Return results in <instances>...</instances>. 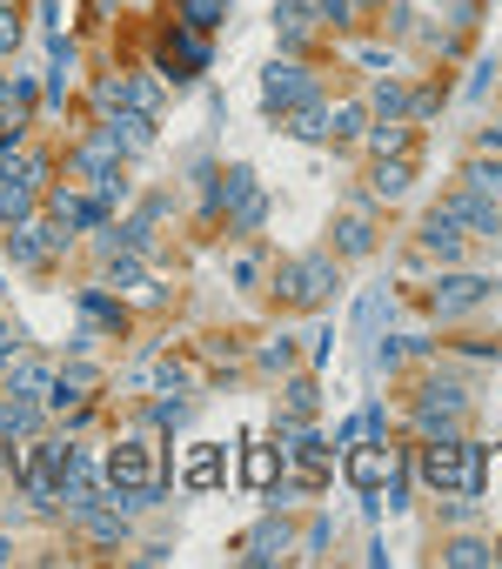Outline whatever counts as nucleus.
Here are the masks:
<instances>
[{"label":"nucleus","mask_w":502,"mask_h":569,"mask_svg":"<svg viewBox=\"0 0 502 569\" xmlns=\"http://www.w3.org/2000/svg\"><path fill=\"white\" fill-rule=\"evenodd\" d=\"M442 114V88H409V121H435Z\"/></svg>","instance_id":"nucleus-33"},{"label":"nucleus","mask_w":502,"mask_h":569,"mask_svg":"<svg viewBox=\"0 0 502 569\" xmlns=\"http://www.w3.org/2000/svg\"><path fill=\"white\" fill-rule=\"evenodd\" d=\"M114 8H121V0H94V14H114Z\"/></svg>","instance_id":"nucleus-39"},{"label":"nucleus","mask_w":502,"mask_h":569,"mask_svg":"<svg viewBox=\"0 0 502 569\" xmlns=\"http://www.w3.org/2000/svg\"><path fill=\"white\" fill-rule=\"evenodd\" d=\"M462 188L482 194V201H502V161L495 154H469L462 161Z\"/></svg>","instance_id":"nucleus-22"},{"label":"nucleus","mask_w":502,"mask_h":569,"mask_svg":"<svg viewBox=\"0 0 502 569\" xmlns=\"http://www.w3.org/2000/svg\"><path fill=\"white\" fill-rule=\"evenodd\" d=\"M309 94H322V81L309 74L302 54H275V61L262 68V108H269V114H289V108L309 101Z\"/></svg>","instance_id":"nucleus-4"},{"label":"nucleus","mask_w":502,"mask_h":569,"mask_svg":"<svg viewBox=\"0 0 502 569\" xmlns=\"http://www.w3.org/2000/svg\"><path fill=\"white\" fill-rule=\"evenodd\" d=\"M221 476H228V449L221 442H194L188 456H181V482L201 496V489H221Z\"/></svg>","instance_id":"nucleus-13"},{"label":"nucleus","mask_w":502,"mask_h":569,"mask_svg":"<svg viewBox=\"0 0 502 569\" xmlns=\"http://www.w3.org/2000/svg\"><path fill=\"white\" fill-rule=\"evenodd\" d=\"M329 248H335L342 261H369V254H375V194H349V208H342L335 228H329Z\"/></svg>","instance_id":"nucleus-5"},{"label":"nucleus","mask_w":502,"mask_h":569,"mask_svg":"<svg viewBox=\"0 0 502 569\" xmlns=\"http://www.w3.org/2000/svg\"><path fill=\"white\" fill-rule=\"evenodd\" d=\"M8 556H14V542H8V536H0V562H8Z\"/></svg>","instance_id":"nucleus-41"},{"label":"nucleus","mask_w":502,"mask_h":569,"mask_svg":"<svg viewBox=\"0 0 502 569\" xmlns=\"http://www.w3.org/2000/svg\"><path fill=\"white\" fill-rule=\"evenodd\" d=\"M275 34H282V54H309L315 34H322L315 0H282V8H275Z\"/></svg>","instance_id":"nucleus-9"},{"label":"nucleus","mask_w":502,"mask_h":569,"mask_svg":"<svg viewBox=\"0 0 502 569\" xmlns=\"http://www.w3.org/2000/svg\"><path fill=\"white\" fill-rule=\"evenodd\" d=\"M442 214H449L455 228H469V234H495V228H502V201H482V194H469V188L442 194Z\"/></svg>","instance_id":"nucleus-10"},{"label":"nucleus","mask_w":502,"mask_h":569,"mask_svg":"<svg viewBox=\"0 0 502 569\" xmlns=\"http://www.w3.org/2000/svg\"><path fill=\"white\" fill-rule=\"evenodd\" d=\"M315 396H322L315 376H295V382L282 389V429H289V422H309V416H315Z\"/></svg>","instance_id":"nucleus-26"},{"label":"nucleus","mask_w":502,"mask_h":569,"mask_svg":"<svg viewBox=\"0 0 502 569\" xmlns=\"http://www.w3.org/2000/svg\"><path fill=\"white\" fill-rule=\"evenodd\" d=\"M415 188V154H389V161H369V194L375 201H395Z\"/></svg>","instance_id":"nucleus-17"},{"label":"nucleus","mask_w":502,"mask_h":569,"mask_svg":"<svg viewBox=\"0 0 502 569\" xmlns=\"http://www.w3.org/2000/svg\"><path fill=\"white\" fill-rule=\"evenodd\" d=\"M255 369H262V376H289V369H295V342H289V336L262 342V349H255Z\"/></svg>","instance_id":"nucleus-31"},{"label":"nucleus","mask_w":502,"mask_h":569,"mask_svg":"<svg viewBox=\"0 0 502 569\" xmlns=\"http://www.w3.org/2000/svg\"><path fill=\"white\" fill-rule=\"evenodd\" d=\"M234 289H262V254H241L234 261Z\"/></svg>","instance_id":"nucleus-36"},{"label":"nucleus","mask_w":502,"mask_h":569,"mask_svg":"<svg viewBox=\"0 0 502 569\" xmlns=\"http://www.w3.org/2000/svg\"><path fill=\"white\" fill-rule=\"evenodd\" d=\"M275 121H282L295 141H309V148H315V141H329V101H322V94L295 101V108H289V114H275Z\"/></svg>","instance_id":"nucleus-18"},{"label":"nucleus","mask_w":502,"mask_h":569,"mask_svg":"<svg viewBox=\"0 0 502 569\" xmlns=\"http://www.w3.org/2000/svg\"><path fill=\"white\" fill-rule=\"evenodd\" d=\"M362 154H369V161L415 154V121H369V128H362Z\"/></svg>","instance_id":"nucleus-15"},{"label":"nucleus","mask_w":502,"mask_h":569,"mask_svg":"<svg viewBox=\"0 0 502 569\" xmlns=\"http://www.w3.org/2000/svg\"><path fill=\"white\" fill-rule=\"evenodd\" d=\"M382 436H389V416H382V409H362V416L342 422V442H349V449H355V442H382Z\"/></svg>","instance_id":"nucleus-30"},{"label":"nucleus","mask_w":502,"mask_h":569,"mask_svg":"<svg viewBox=\"0 0 502 569\" xmlns=\"http://www.w3.org/2000/svg\"><path fill=\"white\" fill-rule=\"evenodd\" d=\"M489 296H495L489 274H435V281H429V309H435V316H469V309H482Z\"/></svg>","instance_id":"nucleus-8"},{"label":"nucleus","mask_w":502,"mask_h":569,"mask_svg":"<svg viewBox=\"0 0 502 569\" xmlns=\"http://www.w3.org/2000/svg\"><path fill=\"white\" fill-rule=\"evenodd\" d=\"M208 61H214L208 34H194V28H181V21H168V28L154 34V68H161V81H194Z\"/></svg>","instance_id":"nucleus-2"},{"label":"nucleus","mask_w":502,"mask_h":569,"mask_svg":"<svg viewBox=\"0 0 502 569\" xmlns=\"http://www.w3.org/2000/svg\"><path fill=\"white\" fill-rule=\"evenodd\" d=\"M489 549H495V562H502V542H489Z\"/></svg>","instance_id":"nucleus-42"},{"label":"nucleus","mask_w":502,"mask_h":569,"mask_svg":"<svg viewBox=\"0 0 502 569\" xmlns=\"http://www.w3.org/2000/svg\"><path fill=\"white\" fill-rule=\"evenodd\" d=\"M168 14H174L181 28H194V34H214V28L228 21V0H168Z\"/></svg>","instance_id":"nucleus-21"},{"label":"nucleus","mask_w":502,"mask_h":569,"mask_svg":"<svg viewBox=\"0 0 502 569\" xmlns=\"http://www.w3.org/2000/svg\"><path fill=\"white\" fill-rule=\"evenodd\" d=\"M81 322H88V329L121 336V329H128V309H121V296H114V289H81Z\"/></svg>","instance_id":"nucleus-19"},{"label":"nucleus","mask_w":502,"mask_h":569,"mask_svg":"<svg viewBox=\"0 0 502 569\" xmlns=\"http://www.w3.org/2000/svg\"><path fill=\"white\" fill-rule=\"evenodd\" d=\"M415 476L435 489V496H455L462 489V462H469V442L462 436H442V442H422V456H409Z\"/></svg>","instance_id":"nucleus-6"},{"label":"nucleus","mask_w":502,"mask_h":569,"mask_svg":"<svg viewBox=\"0 0 502 569\" xmlns=\"http://www.w3.org/2000/svg\"><path fill=\"white\" fill-rule=\"evenodd\" d=\"M415 241H422V254H435V261H462V254H469V228H455L442 208H429V214H422Z\"/></svg>","instance_id":"nucleus-11"},{"label":"nucleus","mask_w":502,"mask_h":569,"mask_svg":"<svg viewBox=\"0 0 502 569\" xmlns=\"http://www.w3.org/2000/svg\"><path fill=\"white\" fill-rule=\"evenodd\" d=\"M8 94H14V81H8V74H0V101H8Z\"/></svg>","instance_id":"nucleus-40"},{"label":"nucleus","mask_w":502,"mask_h":569,"mask_svg":"<svg viewBox=\"0 0 502 569\" xmlns=\"http://www.w3.org/2000/svg\"><path fill=\"white\" fill-rule=\"evenodd\" d=\"M315 14H322V21H329V28H342V34H349V28H355V14H362V8H355V0H315Z\"/></svg>","instance_id":"nucleus-34"},{"label":"nucleus","mask_w":502,"mask_h":569,"mask_svg":"<svg viewBox=\"0 0 502 569\" xmlns=\"http://www.w3.org/2000/svg\"><path fill=\"white\" fill-rule=\"evenodd\" d=\"M362 101H369L375 121H409V88H402V81H375Z\"/></svg>","instance_id":"nucleus-24"},{"label":"nucleus","mask_w":502,"mask_h":569,"mask_svg":"<svg viewBox=\"0 0 502 569\" xmlns=\"http://www.w3.org/2000/svg\"><path fill=\"white\" fill-rule=\"evenodd\" d=\"M415 416H449V422H462V416H469V382H462L455 369H429V376L415 382Z\"/></svg>","instance_id":"nucleus-7"},{"label":"nucleus","mask_w":502,"mask_h":569,"mask_svg":"<svg viewBox=\"0 0 502 569\" xmlns=\"http://www.w3.org/2000/svg\"><path fill=\"white\" fill-rule=\"evenodd\" d=\"M101 128L114 134V148H121V154H148V148H154V114L114 108V114H101Z\"/></svg>","instance_id":"nucleus-14"},{"label":"nucleus","mask_w":502,"mask_h":569,"mask_svg":"<svg viewBox=\"0 0 502 569\" xmlns=\"http://www.w3.org/2000/svg\"><path fill=\"white\" fill-rule=\"evenodd\" d=\"M335 281H342V274H335L329 254H302V261H289V268L275 274L269 296H275L282 309H322V302L335 296Z\"/></svg>","instance_id":"nucleus-1"},{"label":"nucleus","mask_w":502,"mask_h":569,"mask_svg":"<svg viewBox=\"0 0 502 569\" xmlns=\"http://www.w3.org/2000/svg\"><path fill=\"white\" fill-rule=\"evenodd\" d=\"M121 108L161 121V108H168V81H161V68H134V74H121Z\"/></svg>","instance_id":"nucleus-12"},{"label":"nucleus","mask_w":502,"mask_h":569,"mask_svg":"<svg viewBox=\"0 0 502 569\" xmlns=\"http://www.w3.org/2000/svg\"><path fill=\"white\" fill-rule=\"evenodd\" d=\"M389 61H395V54H389L382 41H369V48H355V68H369V74H389Z\"/></svg>","instance_id":"nucleus-35"},{"label":"nucleus","mask_w":502,"mask_h":569,"mask_svg":"<svg viewBox=\"0 0 502 569\" xmlns=\"http://www.w3.org/2000/svg\"><path fill=\"white\" fill-rule=\"evenodd\" d=\"M415 356H435V342H429V336H389L375 362H382V369H402V362H415Z\"/></svg>","instance_id":"nucleus-29"},{"label":"nucleus","mask_w":502,"mask_h":569,"mask_svg":"<svg viewBox=\"0 0 502 569\" xmlns=\"http://www.w3.org/2000/svg\"><path fill=\"white\" fill-rule=\"evenodd\" d=\"M68 241H74V228H61V221H54L48 208L8 228V254H14L21 268H48V261H54V254H61Z\"/></svg>","instance_id":"nucleus-3"},{"label":"nucleus","mask_w":502,"mask_h":569,"mask_svg":"<svg viewBox=\"0 0 502 569\" xmlns=\"http://www.w3.org/2000/svg\"><path fill=\"white\" fill-rule=\"evenodd\" d=\"M442 562H449V569H489V562H495V549H489L482 536H455V542L442 549Z\"/></svg>","instance_id":"nucleus-27"},{"label":"nucleus","mask_w":502,"mask_h":569,"mask_svg":"<svg viewBox=\"0 0 502 569\" xmlns=\"http://www.w3.org/2000/svg\"><path fill=\"white\" fill-rule=\"evenodd\" d=\"M362 128H369V101H335L329 108V141H362Z\"/></svg>","instance_id":"nucleus-25"},{"label":"nucleus","mask_w":502,"mask_h":569,"mask_svg":"<svg viewBox=\"0 0 502 569\" xmlns=\"http://www.w3.org/2000/svg\"><path fill=\"white\" fill-rule=\"evenodd\" d=\"M395 462H402V456H395L389 442H355V449H349V482H355V489H382V476H389Z\"/></svg>","instance_id":"nucleus-16"},{"label":"nucleus","mask_w":502,"mask_h":569,"mask_svg":"<svg viewBox=\"0 0 502 569\" xmlns=\"http://www.w3.org/2000/svg\"><path fill=\"white\" fill-rule=\"evenodd\" d=\"M21 48V8H14V0H0V61H8Z\"/></svg>","instance_id":"nucleus-32"},{"label":"nucleus","mask_w":502,"mask_h":569,"mask_svg":"<svg viewBox=\"0 0 502 569\" xmlns=\"http://www.w3.org/2000/svg\"><path fill=\"white\" fill-rule=\"evenodd\" d=\"M282 469H289V449H282V442H248V469H241L248 489H269Z\"/></svg>","instance_id":"nucleus-20"},{"label":"nucleus","mask_w":502,"mask_h":569,"mask_svg":"<svg viewBox=\"0 0 502 569\" xmlns=\"http://www.w3.org/2000/svg\"><path fill=\"white\" fill-rule=\"evenodd\" d=\"M28 214H41V188L0 181V228H14V221H28Z\"/></svg>","instance_id":"nucleus-23"},{"label":"nucleus","mask_w":502,"mask_h":569,"mask_svg":"<svg viewBox=\"0 0 502 569\" xmlns=\"http://www.w3.org/2000/svg\"><path fill=\"white\" fill-rule=\"evenodd\" d=\"M482 148H489V154H502V128H489V134H482Z\"/></svg>","instance_id":"nucleus-38"},{"label":"nucleus","mask_w":502,"mask_h":569,"mask_svg":"<svg viewBox=\"0 0 502 569\" xmlns=\"http://www.w3.org/2000/svg\"><path fill=\"white\" fill-rule=\"evenodd\" d=\"M489 81H495V61H475V68H469V94L482 101V94H489Z\"/></svg>","instance_id":"nucleus-37"},{"label":"nucleus","mask_w":502,"mask_h":569,"mask_svg":"<svg viewBox=\"0 0 502 569\" xmlns=\"http://www.w3.org/2000/svg\"><path fill=\"white\" fill-rule=\"evenodd\" d=\"M248 556H282L289 549V522L282 516H269V522H255V529H248V542H241Z\"/></svg>","instance_id":"nucleus-28"}]
</instances>
